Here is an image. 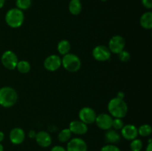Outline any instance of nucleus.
<instances>
[{
    "instance_id": "nucleus-1",
    "label": "nucleus",
    "mask_w": 152,
    "mask_h": 151,
    "mask_svg": "<svg viewBox=\"0 0 152 151\" xmlns=\"http://www.w3.org/2000/svg\"><path fill=\"white\" fill-rule=\"evenodd\" d=\"M109 115L114 118H123L128 113L129 107L124 99L115 97L111 99L108 104Z\"/></svg>"
},
{
    "instance_id": "nucleus-2",
    "label": "nucleus",
    "mask_w": 152,
    "mask_h": 151,
    "mask_svg": "<svg viewBox=\"0 0 152 151\" xmlns=\"http://www.w3.org/2000/svg\"><path fill=\"white\" fill-rule=\"evenodd\" d=\"M18 99L17 92L11 87H2L0 88V105L3 107H11Z\"/></svg>"
},
{
    "instance_id": "nucleus-3",
    "label": "nucleus",
    "mask_w": 152,
    "mask_h": 151,
    "mask_svg": "<svg viewBox=\"0 0 152 151\" xmlns=\"http://www.w3.org/2000/svg\"><path fill=\"white\" fill-rule=\"evenodd\" d=\"M4 19L9 27L11 28H18L22 26L25 21V14L22 10L17 7H13L7 10Z\"/></svg>"
},
{
    "instance_id": "nucleus-4",
    "label": "nucleus",
    "mask_w": 152,
    "mask_h": 151,
    "mask_svg": "<svg viewBox=\"0 0 152 151\" xmlns=\"http://www.w3.org/2000/svg\"><path fill=\"white\" fill-rule=\"evenodd\" d=\"M62 65L68 72L75 73L80 70L82 62L77 55L69 53L62 58Z\"/></svg>"
},
{
    "instance_id": "nucleus-5",
    "label": "nucleus",
    "mask_w": 152,
    "mask_h": 151,
    "mask_svg": "<svg viewBox=\"0 0 152 151\" xmlns=\"http://www.w3.org/2000/svg\"><path fill=\"white\" fill-rule=\"evenodd\" d=\"M18 62L19 60H18L17 56L12 50H6L1 56V62L2 65L6 69L10 70L16 69Z\"/></svg>"
},
{
    "instance_id": "nucleus-6",
    "label": "nucleus",
    "mask_w": 152,
    "mask_h": 151,
    "mask_svg": "<svg viewBox=\"0 0 152 151\" xmlns=\"http://www.w3.org/2000/svg\"><path fill=\"white\" fill-rule=\"evenodd\" d=\"M126 46V41L122 36L116 35L111 37L108 41V49L111 53L118 54L123 51Z\"/></svg>"
},
{
    "instance_id": "nucleus-7",
    "label": "nucleus",
    "mask_w": 152,
    "mask_h": 151,
    "mask_svg": "<svg viewBox=\"0 0 152 151\" xmlns=\"http://www.w3.org/2000/svg\"><path fill=\"white\" fill-rule=\"evenodd\" d=\"M78 116L80 121L88 125V124H92L95 122L96 113L93 108L89 107H85L79 111Z\"/></svg>"
},
{
    "instance_id": "nucleus-8",
    "label": "nucleus",
    "mask_w": 152,
    "mask_h": 151,
    "mask_svg": "<svg viewBox=\"0 0 152 151\" xmlns=\"http://www.w3.org/2000/svg\"><path fill=\"white\" fill-rule=\"evenodd\" d=\"M92 56L98 62H105L109 60L111 53L108 47L105 45H97L92 50Z\"/></svg>"
},
{
    "instance_id": "nucleus-9",
    "label": "nucleus",
    "mask_w": 152,
    "mask_h": 151,
    "mask_svg": "<svg viewBox=\"0 0 152 151\" xmlns=\"http://www.w3.org/2000/svg\"><path fill=\"white\" fill-rule=\"evenodd\" d=\"M43 66L48 71L54 72L62 66V58L56 54L50 55L45 59Z\"/></svg>"
},
{
    "instance_id": "nucleus-10",
    "label": "nucleus",
    "mask_w": 152,
    "mask_h": 151,
    "mask_svg": "<svg viewBox=\"0 0 152 151\" xmlns=\"http://www.w3.org/2000/svg\"><path fill=\"white\" fill-rule=\"evenodd\" d=\"M113 117L107 113H100L96 115V126L102 130H108L112 127Z\"/></svg>"
},
{
    "instance_id": "nucleus-11",
    "label": "nucleus",
    "mask_w": 152,
    "mask_h": 151,
    "mask_svg": "<svg viewBox=\"0 0 152 151\" xmlns=\"http://www.w3.org/2000/svg\"><path fill=\"white\" fill-rule=\"evenodd\" d=\"M67 151H88L86 142L81 138L71 139L67 144Z\"/></svg>"
},
{
    "instance_id": "nucleus-12",
    "label": "nucleus",
    "mask_w": 152,
    "mask_h": 151,
    "mask_svg": "<svg viewBox=\"0 0 152 151\" xmlns=\"http://www.w3.org/2000/svg\"><path fill=\"white\" fill-rule=\"evenodd\" d=\"M9 139L13 144H20L25 139V131L21 127H14L10 130Z\"/></svg>"
},
{
    "instance_id": "nucleus-13",
    "label": "nucleus",
    "mask_w": 152,
    "mask_h": 151,
    "mask_svg": "<svg viewBox=\"0 0 152 151\" xmlns=\"http://www.w3.org/2000/svg\"><path fill=\"white\" fill-rule=\"evenodd\" d=\"M120 130H121L122 136L126 140L132 141L137 139L138 136L137 127L134 124H129L124 125Z\"/></svg>"
},
{
    "instance_id": "nucleus-14",
    "label": "nucleus",
    "mask_w": 152,
    "mask_h": 151,
    "mask_svg": "<svg viewBox=\"0 0 152 151\" xmlns=\"http://www.w3.org/2000/svg\"><path fill=\"white\" fill-rule=\"evenodd\" d=\"M69 130L72 133L81 136L87 133L88 127L87 124L83 123L80 120H74L70 123Z\"/></svg>"
},
{
    "instance_id": "nucleus-15",
    "label": "nucleus",
    "mask_w": 152,
    "mask_h": 151,
    "mask_svg": "<svg viewBox=\"0 0 152 151\" xmlns=\"http://www.w3.org/2000/svg\"><path fill=\"white\" fill-rule=\"evenodd\" d=\"M35 139L37 144L42 147H48L52 143V138L50 135L44 130L37 133Z\"/></svg>"
},
{
    "instance_id": "nucleus-16",
    "label": "nucleus",
    "mask_w": 152,
    "mask_h": 151,
    "mask_svg": "<svg viewBox=\"0 0 152 151\" xmlns=\"http://www.w3.org/2000/svg\"><path fill=\"white\" fill-rule=\"evenodd\" d=\"M105 139L107 143L110 144H114L118 142H120L121 139V136L120 133L114 129H109L108 130H105Z\"/></svg>"
},
{
    "instance_id": "nucleus-17",
    "label": "nucleus",
    "mask_w": 152,
    "mask_h": 151,
    "mask_svg": "<svg viewBox=\"0 0 152 151\" xmlns=\"http://www.w3.org/2000/svg\"><path fill=\"white\" fill-rule=\"evenodd\" d=\"M140 24L144 29H152V13L151 11L145 12L141 16L140 19Z\"/></svg>"
},
{
    "instance_id": "nucleus-18",
    "label": "nucleus",
    "mask_w": 152,
    "mask_h": 151,
    "mask_svg": "<svg viewBox=\"0 0 152 151\" xmlns=\"http://www.w3.org/2000/svg\"><path fill=\"white\" fill-rule=\"evenodd\" d=\"M83 9V5L80 0H71L68 4L69 12L74 16L80 14Z\"/></svg>"
},
{
    "instance_id": "nucleus-19",
    "label": "nucleus",
    "mask_w": 152,
    "mask_h": 151,
    "mask_svg": "<svg viewBox=\"0 0 152 151\" xmlns=\"http://www.w3.org/2000/svg\"><path fill=\"white\" fill-rule=\"evenodd\" d=\"M57 50L59 54L62 56L68 54L71 50V43L66 39L61 40L57 44Z\"/></svg>"
},
{
    "instance_id": "nucleus-20",
    "label": "nucleus",
    "mask_w": 152,
    "mask_h": 151,
    "mask_svg": "<svg viewBox=\"0 0 152 151\" xmlns=\"http://www.w3.org/2000/svg\"><path fill=\"white\" fill-rule=\"evenodd\" d=\"M16 68L19 73H21L22 74H25L30 72L31 66L29 62H28L26 60H22L18 62Z\"/></svg>"
},
{
    "instance_id": "nucleus-21",
    "label": "nucleus",
    "mask_w": 152,
    "mask_h": 151,
    "mask_svg": "<svg viewBox=\"0 0 152 151\" xmlns=\"http://www.w3.org/2000/svg\"><path fill=\"white\" fill-rule=\"evenodd\" d=\"M71 136H72V133L69 130V128H65L59 133L58 139L62 143H65L71 139Z\"/></svg>"
},
{
    "instance_id": "nucleus-22",
    "label": "nucleus",
    "mask_w": 152,
    "mask_h": 151,
    "mask_svg": "<svg viewBox=\"0 0 152 151\" xmlns=\"http://www.w3.org/2000/svg\"><path fill=\"white\" fill-rule=\"evenodd\" d=\"M138 130V135L142 136V137H146V136H149L151 134L152 129L150 124H144L140 126L137 128Z\"/></svg>"
},
{
    "instance_id": "nucleus-23",
    "label": "nucleus",
    "mask_w": 152,
    "mask_h": 151,
    "mask_svg": "<svg viewBox=\"0 0 152 151\" xmlns=\"http://www.w3.org/2000/svg\"><path fill=\"white\" fill-rule=\"evenodd\" d=\"M32 1L31 0H16V5L18 9L21 10H28L31 6Z\"/></svg>"
},
{
    "instance_id": "nucleus-24",
    "label": "nucleus",
    "mask_w": 152,
    "mask_h": 151,
    "mask_svg": "<svg viewBox=\"0 0 152 151\" xmlns=\"http://www.w3.org/2000/svg\"><path fill=\"white\" fill-rule=\"evenodd\" d=\"M142 147H143L142 142L139 139H134L130 144L131 151H141Z\"/></svg>"
},
{
    "instance_id": "nucleus-25",
    "label": "nucleus",
    "mask_w": 152,
    "mask_h": 151,
    "mask_svg": "<svg viewBox=\"0 0 152 151\" xmlns=\"http://www.w3.org/2000/svg\"><path fill=\"white\" fill-rule=\"evenodd\" d=\"M124 125H125L124 121H123V118H113L112 127L114 129V130H121Z\"/></svg>"
},
{
    "instance_id": "nucleus-26",
    "label": "nucleus",
    "mask_w": 152,
    "mask_h": 151,
    "mask_svg": "<svg viewBox=\"0 0 152 151\" xmlns=\"http://www.w3.org/2000/svg\"><path fill=\"white\" fill-rule=\"evenodd\" d=\"M118 56L119 59L123 62H128V61L130 60L131 59V54L129 53V52H128L127 50H123V51H121L120 53H118Z\"/></svg>"
},
{
    "instance_id": "nucleus-27",
    "label": "nucleus",
    "mask_w": 152,
    "mask_h": 151,
    "mask_svg": "<svg viewBox=\"0 0 152 151\" xmlns=\"http://www.w3.org/2000/svg\"><path fill=\"white\" fill-rule=\"evenodd\" d=\"M100 151H121L118 147L116 146L115 144H108L105 145L101 148Z\"/></svg>"
},
{
    "instance_id": "nucleus-28",
    "label": "nucleus",
    "mask_w": 152,
    "mask_h": 151,
    "mask_svg": "<svg viewBox=\"0 0 152 151\" xmlns=\"http://www.w3.org/2000/svg\"><path fill=\"white\" fill-rule=\"evenodd\" d=\"M142 4L145 8L151 9L152 8V0H141Z\"/></svg>"
},
{
    "instance_id": "nucleus-29",
    "label": "nucleus",
    "mask_w": 152,
    "mask_h": 151,
    "mask_svg": "<svg viewBox=\"0 0 152 151\" xmlns=\"http://www.w3.org/2000/svg\"><path fill=\"white\" fill-rule=\"evenodd\" d=\"M50 151H67L65 147L60 145H56V146L53 147L50 150Z\"/></svg>"
},
{
    "instance_id": "nucleus-30",
    "label": "nucleus",
    "mask_w": 152,
    "mask_h": 151,
    "mask_svg": "<svg viewBox=\"0 0 152 151\" xmlns=\"http://www.w3.org/2000/svg\"><path fill=\"white\" fill-rule=\"evenodd\" d=\"M36 135H37L36 131H34V130H30L29 133H28V137H29L30 139H35Z\"/></svg>"
},
{
    "instance_id": "nucleus-31",
    "label": "nucleus",
    "mask_w": 152,
    "mask_h": 151,
    "mask_svg": "<svg viewBox=\"0 0 152 151\" xmlns=\"http://www.w3.org/2000/svg\"><path fill=\"white\" fill-rule=\"evenodd\" d=\"M145 151H152V142L148 144V145L146 147V149H145Z\"/></svg>"
},
{
    "instance_id": "nucleus-32",
    "label": "nucleus",
    "mask_w": 152,
    "mask_h": 151,
    "mask_svg": "<svg viewBox=\"0 0 152 151\" xmlns=\"http://www.w3.org/2000/svg\"><path fill=\"white\" fill-rule=\"evenodd\" d=\"M4 133H3L2 131H0V143H1V142L4 141Z\"/></svg>"
},
{
    "instance_id": "nucleus-33",
    "label": "nucleus",
    "mask_w": 152,
    "mask_h": 151,
    "mask_svg": "<svg viewBox=\"0 0 152 151\" xmlns=\"http://www.w3.org/2000/svg\"><path fill=\"white\" fill-rule=\"evenodd\" d=\"M124 93H123V92H120V93H118V94H117V97H118V98H120V99H124Z\"/></svg>"
},
{
    "instance_id": "nucleus-34",
    "label": "nucleus",
    "mask_w": 152,
    "mask_h": 151,
    "mask_svg": "<svg viewBox=\"0 0 152 151\" xmlns=\"http://www.w3.org/2000/svg\"><path fill=\"white\" fill-rule=\"evenodd\" d=\"M5 4V0H0V9L2 8Z\"/></svg>"
},
{
    "instance_id": "nucleus-35",
    "label": "nucleus",
    "mask_w": 152,
    "mask_h": 151,
    "mask_svg": "<svg viewBox=\"0 0 152 151\" xmlns=\"http://www.w3.org/2000/svg\"><path fill=\"white\" fill-rule=\"evenodd\" d=\"M0 151H4V147L1 144V143H0Z\"/></svg>"
},
{
    "instance_id": "nucleus-36",
    "label": "nucleus",
    "mask_w": 152,
    "mask_h": 151,
    "mask_svg": "<svg viewBox=\"0 0 152 151\" xmlns=\"http://www.w3.org/2000/svg\"><path fill=\"white\" fill-rule=\"evenodd\" d=\"M100 1H108V0H100Z\"/></svg>"
},
{
    "instance_id": "nucleus-37",
    "label": "nucleus",
    "mask_w": 152,
    "mask_h": 151,
    "mask_svg": "<svg viewBox=\"0 0 152 151\" xmlns=\"http://www.w3.org/2000/svg\"><path fill=\"white\" fill-rule=\"evenodd\" d=\"M80 1H81V0H80Z\"/></svg>"
}]
</instances>
